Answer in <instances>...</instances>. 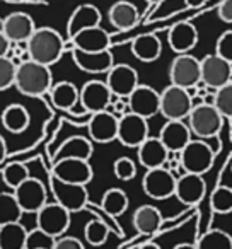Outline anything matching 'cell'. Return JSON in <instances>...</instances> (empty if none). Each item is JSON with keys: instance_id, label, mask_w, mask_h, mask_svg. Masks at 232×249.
<instances>
[{"instance_id": "obj_1", "label": "cell", "mask_w": 232, "mask_h": 249, "mask_svg": "<svg viewBox=\"0 0 232 249\" xmlns=\"http://www.w3.org/2000/svg\"><path fill=\"white\" fill-rule=\"evenodd\" d=\"M65 50L67 45L65 39L62 38V35L56 29L48 28V26L36 28L33 36L28 39L29 58L38 63H43L46 67H52L56 62H60Z\"/></svg>"}, {"instance_id": "obj_2", "label": "cell", "mask_w": 232, "mask_h": 249, "mask_svg": "<svg viewBox=\"0 0 232 249\" xmlns=\"http://www.w3.org/2000/svg\"><path fill=\"white\" fill-rule=\"evenodd\" d=\"M53 86V75L50 67L38 63L35 60H24L16 70L14 87L28 97H41L50 92Z\"/></svg>"}, {"instance_id": "obj_3", "label": "cell", "mask_w": 232, "mask_h": 249, "mask_svg": "<svg viewBox=\"0 0 232 249\" xmlns=\"http://www.w3.org/2000/svg\"><path fill=\"white\" fill-rule=\"evenodd\" d=\"M225 118L218 113V109L214 104H196L193 106L191 113L188 114V126L191 133L196 135L198 139L207 140L214 139L222 132Z\"/></svg>"}, {"instance_id": "obj_4", "label": "cell", "mask_w": 232, "mask_h": 249, "mask_svg": "<svg viewBox=\"0 0 232 249\" xmlns=\"http://www.w3.org/2000/svg\"><path fill=\"white\" fill-rule=\"evenodd\" d=\"M179 160L184 173L201 174L203 176L214 166L215 150L208 145V142H205L201 139L190 140L188 145L179 152Z\"/></svg>"}, {"instance_id": "obj_5", "label": "cell", "mask_w": 232, "mask_h": 249, "mask_svg": "<svg viewBox=\"0 0 232 249\" xmlns=\"http://www.w3.org/2000/svg\"><path fill=\"white\" fill-rule=\"evenodd\" d=\"M193 109V97L188 89L178 86H169L161 92V111L166 120H186Z\"/></svg>"}, {"instance_id": "obj_6", "label": "cell", "mask_w": 232, "mask_h": 249, "mask_svg": "<svg viewBox=\"0 0 232 249\" xmlns=\"http://www.w3.org/2000/svg\"><path fill=\"white\" fill-rule=\"evenodd\" d=\"M169 80L173 86L191 89L198 87L201 82L200 60L190 53H181L169 65Z\"/></svg>"}, {"instance_id": "obj_7", "label": "cell", "mask_w": 232, "mask_h": 249, "mask_svg": "<svg viewBox=\"0 0 232 249\" xmlns=\"http://www.w3.org/2000/svg\"><path fill=\"white\" fill-rule=\"evenodd\" d=\"M201 70V86L208 87L212 90L220 89L222 86L232 80V63L218 56L217 53L205 55L200 60Z\"/></svg>"}, {"instance_id": "obj_8", "label": "cell", "mask_w": 232, "mask_h": 249, "mask_svg": "<svg viewBox=\"0 0 232 249\" xmlns=\"http://www.w3.org/2000/svg\"><path fill=\"white\" fill-rule=\"evenodd\" d=\"M50 188H52V195L55 196L56 203L67 208L70 213L84 210L87 200H89V193H87V188L84 184L65 183V181H60L55 176H52L50 178Z\"/></svg>"}, {"instance_id": "obj_9", "label": "cell", "mask_w": 232, "mask_h": 249, "mask_svg": "<svg viewBox=\"0 0 232 249\" xmlns=\"http://www.w3.org/2000/svg\"><path fill=\"white\" fill-rule=\"evenodd\" d=\"M70 215L72 213L56 201L46 203L41 210L36 212V227L55 239L62 237L70 227Z\"/></svg>"}, {"instance_id": "obj_10", "label": "cell", "mask_w": 232, "mask_h": 249, "mask_svg": "<svg viewBox=\"0 0 232 249\" xmlns=\"http://www.w3.org/2000/svg\"><path fill=\"white\" fill-rule=\"evenodd\" d=\"M143 193L152 200H167L174 196L176 190V176L166 167H156V169H147L142 179Z\"/></svg>"}, {"instance_id": "obj_11", "label": "cell", "mask_w": 232, "mask_h": 249, "mask_svg": "<svg viewBox=\"0 0 232 249\" xmlns=\"http://www.w3.org/2000/svg\"><path fill=\"white\" fill-rule=\"evenodd\" d=\"M52 176H55L56 179L65 181V183L72 184H87L92 181L94 171L92 166L89 164V160L84 159H56L53 164Z\"/></svg>"}, {"instance_id": "obj_12", "label": "cell", "mask_w": 232, "mask_h": 249, "mask_svg": "<svg viewBox=\"0 0 232 249\" xmlns=\"http://www.w3.org/2000/svg\"><path fill=\"white\" fill-rule=\"evenodd\" d=\"M14 196L18 200L19 207L22 208L24 213H35L41 210L48 203V193H46L45 184L36 178L29 176L24 183H21L14 191Z\"/></svg>"}, {"instance_id": "obj_13", "label": "cell", "mask_w": 232, "mask_h": 249, "mask_svg": "<svg viewBox=\"0 0 232 249\" xmlns=\"http://www.w3.org/2000/svg\"><path fill=\"white\" fill-rule=\"evenodd\" d=\"M149 135V121L135 113H126L118 120V140L122 145L137 149Z\"/></svg>"}, {"instance_id": "obj_14", "label": "cell", "mask_w": 232, "mask_h": 249, "mask_svg": "<svg viewBox=\"0 0 232 249\" xmlns=\"http://www.w3.org/2000/svg\"><path fill=\"white\" fill-rule=\"evenodd\" d=\"M106 84L111 94L116 97H126L139 86V73L128 63H114L106 73Z\"/></svg>"}, {"instance_id": "obj_15", "label": "cell", "mask_w": 232, "mask_h": 249, "mask_svg": "<svg viewBox=\"0 0 232 249\" xmlns=\"http://www.w3.org/2000/svg\"><path fill=\"white\" fill-rule=\"evenodd\" d=\"M111 99H113V94H111L107 84L103 80H89L80 87L79 103L87 114L106 111Z\"/></svg>"}, {"instance_id": "obj_16", "label": "cell", "mask_w": 232, "mask_h": 249, "mask_svg": "<svg viewBox=\"0 0 232 249\" xmlns=\"http://www.w3.org/2000/svg\"><path fill=\"white\" fill-rule=\"evenodd\" d=\"M118 120L120 118L109 111L89 114V121H87L89 139L96 143L114 142L118 137Z\"/></svg>"}, {"instance_id": "obj_17", "label": "cell", "mask_w": 232, "mask_h": 249, "mask_svg": "<svg viewBox=\"0 0 232 249\" xmlns=\"http://www.w3.org/2000/svg\"><path fill=\"white\" fill-rule=\"evenodd\" d=\"M130 113H135L139 116L149 118L159 114L161 111V92H157L154 87L139 84L132 94L128 96Z\"/></svg>"}, {"instance_id": "obj_18", "label": "cell", "mask_w": 232, "mask_h": 249, "mask_svg": "<svg viewBox=\"0 0 232 249\" xmlns=\"http://www.w3.org/2000/svg\"><path fill=\"white\" fill-rule=\"evenodd\" d=\"M207 195V181L201 174L183 173L179 178H176V190L174 196L183 205H198Z\"/></svg>"}, {"instance_id": "obj_19", "label": "cell", "mask_w": 232, "mask_h": 249, "mask_svg": "<svg viewBox=\"0 0 232 249\" xmlns=\"http://www.w3.org/2000/svg\"><path fill=\"white\" fill-rule=\"evenodd\" d=\"M73 63L86 73H107V70L114 65V58L111 50L104 52H82L72 48Z\"/></svg>"}, {"instance_id": "obj_20", "label": "cell", "mask_w": 232, "mask_h": 249, "mask_svg": "<svg viewBox=\"0 0 232 249\" xmlns=\"http://www.w3.org/2000/svg\"><path fill=\"white\" fill-rule=\"evenodd\" d=\"M0 29L11 43H28V39L36 31V24L31 16L26 12H12L2 21Z\"/></svg>"}, {"instance_id": "obj_21", "label": "cell", "mask_w": 232, "mask_h": 249, "mask_svg": "<svg viewBox=\"0 0 232 249\" xmlns=\"http://www.w3.org/2000/svg\"><path fill=\"white\" fill-rule=\"evenodd\" d=\"M159 139L169 152L179 154L191 140V130L183 120H167L161 128Z\"/></svg>"}, {"instance_id": "obj_22", "label": "cell", "mask_w": 232, "mask_h": 249, "mask_svg": "<svg viewBox=\"0 0 232 249\" xmlns=\"http://www.w3.org/2000/svg\"><path fill=\"white\" fill-rule=\"evenodd\" d=\"M70 45L72 48L82 50V52H104V50H109L111 36L101 26H94V28L77 33L70 39Z\"/></svg>"}, {"instance_id": "obj_23", "label": "cell", "mask_w": 232, "mask_h": 249, "mask_svg": "<svg viewBox=\"0 0 232 249\" xmlns=\"http://www.w3.org/2000/svg\"><path fill=\"white\" fill-rule=\"evenodd\" d=\"M101 11L92 4H82L79 7L73 9L70 14L69 22H67V36L72 39L77 33L84 31V29L94 28V26H101Z\"/></svg>"}, {"instance_id": "obj_24", "label": "cell", "mask_w": 232, "mask_h": 249, "mask_svg": "<svg viewBox=\"0 0 232 249\" xmlns=\"http://www.w3.org/2000/svg\"><path fill=\"white\" fill-rule=\"evenodd\" d=\"M137 156H139L140 166H143L145 169H156V167H164L169 150L164 147L159 137H147L137 147Z\"/></svg>"}, {"instance_id": "obj_25", "label": "cell", "mask_w": 232, "mask_h": 249, "mask_svg": "<svg viewBox=\"0 0 232 249\" xmlns=\"http://www.w3.org/2000/svg\"><path fill=\"white\" fill-rule=\"evenodd\" d=\"M167 43L178 55L190 53L198 45V29L191 22H178L167 33Z\"/></svg>"}, {"instance_id": "obj_26", "label": "cell", "mask_w": 232, "mask_h": 249, "mask_svg": "<svg viewBox=\"0 0 232 249\" xmlns=\"http://www.w3.org/2000/svg\"><path fill=\"white\" fill-rule=\"evenodd\" d=\"M139 9L133 2L128 0H118L107 11V19H109L111 26L118 31H128V29L135 28L139 22Z\"/></svg>"}, {"instance_id": "obj_27", "label": "cell", "mask_w": 232, "mask_h": 249, "mask_svg": "<svg viewBox=\"0 0 232 249\" xmlns=\"http://www.w3.org/2000/svg\"><path fill=\"white\" fill-rule=\"evenodd\" d=\"M50 99L55 107L67 113H75L77 106H79V97H80V89L75 84L69 82V80H62L56 82L50 89Z\"/></svg>"}, {"instance_id": "obj_28", "label": "cell", "mask_w": 232, "mask_h": 249, "mask_svg": "<svg viewBox=\"0 0 232 249\" xmlns=\"http://www.w3.org/2000/svg\"><path fill=\"white\" fill-rule=\"evenodd\" d=\"M132 224L139 234L152 235L162 225V215H161L159 208L154 205H142L133 212Z\"/></svg>"}, {"instance_id": "obj_29", "label": "cell", "mask_w": 232, "mask_h": 249, "mask_svg": "<svg viewBox=\"0 0 232 249\" xmlns=\"http://www.w3.org/2000/svg\"><path fill=\"white\" fill-rule=\"evenodd\" d=\"M92 152H94L92 140L82 135H73V137H69V139L58 147V150L55 152V160L69 159V157L70 159L89 160Z\"/></svg>"}, {"instance_id": "obj_30", "label": "cell", "mask_w": 232, "mask_h": 249, "mask_svg": "<svg viewBox=\"0 0 232 249\" xmlns=\"http://www.w3.org/2000/svg\"><path fill=\"white\" fill-rule=\"evenodd\" d=\"M132 53L137 60L143 63H152L162 53V43L152 33H147V35L137 36L132 41Z\"/></svg>"}, {"instance_id": "obj_31", "label": "cell", "mask_w": 232, "mask_h": 249, "mask_svg": "<svg viewBox=\"0 0 232 249\" xmlns=\"http://www.w3.org/2000/svg\"><path fill=\"white\" fill-rule=\"evenodd\" d=\"M0 121L4 124V128L11 133H22L31 123V116L29 111L26 109L22 104H9L2 114H0Z\"/></svg>"}, {"instance_id": "obj_32", "label": "cell", "mask_w": 232, "mask_h": 249, "mask_svg": "<svg viewBox=\"0 0 232 249\" xmlns=\"http://www.w3.org/2000/svg\"><path fill=\"white\" fill-rule=\"evenodd\" d=\"M28 229L21 222L0 225V249H26Z\"/></svg>"}, {"instance_id": "obj_33", "label": "cell", "mask_w": 232, "mask_h": 249, "mask_svg": "<svg viewBox=\"0 0 232 249\" xmlns=\"http://www.w3.org/2000/svg\"><path fill=\"white\" fill-rule=\"evenodd\" d=\"M128 195L120 188H109L106 193L103 195L101 200V210L104 213L111 215V217H120L126 212L128 208Z\"/></svg>"}, {"instance_id": "obj_34", "label": "cell", "mask_w": 232, "mask_h": 249, "mask_svg": "<svg viewBox=\"0 0 232 249\" xmlns=\"http://www.w3.org/2000/svg\"><path fill=\"white\" fill-rule=\"evenodd\" d=\"M22 213L14 193H0V225L21 222Z\"/></svg>"}, {"instance_id": "obj_35", "label": "cell", "mask_w": 232, "mask_h": 249, "mask_svg": "<svg viewBox=\"0 0 232 249\" xmlns=\"http://www.w3.org/2000/svg\"><path fill=\"white\" fill-rule=\"evenodd\" d=\"M196 249H232V237L225 231L212 229L198 239Z\"/></svg>"}, {"instance_id": "obj_36", "label": "cell", "mask_w": 232, "mask_h": 249, "mask_svg": "<svg viewBox=\"0 0 232 249\" xmlns=\"http://www.w3.org/2000/svg\"><path fill=\"white\" fill-rule=\"evenodd\" d=\"M210 207L215 213L227 215L232 212V188L217 186L210 195Z\"/></svg>"}, {"instance_id": "obj_37", "label": "cell", "mask_w": 232, "mask_h": 249, "mask_svg": "<svg viewBox=\"0 0 232 249\" xmlns=\"http://www.w3.org/2000/svg\"><path fill=\"white\" fill-rule=\"evenodd\" d=\"M107 235H109V227L103 220H90L84 227V237L94 248L103 246L107 241Z\"/></svg>"}, {"instance_id": "obj_38", "label": "cell", "mask_w": 232, "mask_h": 249, "mask_svg": "<svg viewBox=\"0 0 232 249\" xmlns=\"http://www.w3.org/2000/svg\"><path fill=\"white\" fill-rule=\"evenodd\" d=\"M29 178V169L22 162H12L2 171V179L12 191Z\"/></svg>"}, {"instance_id": "obj_39", "label": "cell", "mask_w": 232, "mask_h": 249, "mask_svg": "<svg viewBox=\"0 0 232 249\" xmlns=\"http://www.w3.org/2000/svg\"><path fill=\"white\" fill-rule=\"evenodd\" d=\"M214 106L218 109V113L227 120H232V80L220 89L215 90Z\"/></svg>"}, {"instance_id": "obj_40", "label": "cell", "mask_w": 232, "mask_h": 249, "mask_svg": "<svg viewBox=\"0 0 232 249\" xmlns=\"http://www.w3.org/2000/svg\"><path fill=\"white\" fill-rule=\"evenodd\" d=\"M18 65L11 56H0V92L14 87Z\"/></svg>"}, {"instance_id": "obj_41", "label": "cell", "mask_w": 232, "mask_h": 249, "mask_svg": "<svg viewBox=\"0 0 232 249\" xmlns=\"http://www.w3.org/2000/svg\"><path fill=\"white\" fill-rule=\"evenodd\" d=\"M56 239L50 234L43 232L41 229L35 227L33 231H28L26 237V249H53Z\"/></svg>"}, {"instance_id": "obj_42", "label": "cell", "mask_w": 232, "mask_h": 249, "mask_svg": "<svg viewBox=\"0 0 232 249\" xmlns=\"http://www.w3.org/2000/svg\"><path fill=\"white\" fill-rule=\"evenodd\" d=\"M113 173L120 181H132L137 176V164L130 157H120L114 160Z\"/></svg>"}, {"instance_id": "obj_43", "label": "cell", "mask_w": 232, "mask_h": 249, "mask_svg": "<svg viewBox=\"0 0 232 249\" xmlns=\"http://www.w3.org/2000/svg\"><path fill=\"white\" fill-rule=\"evenodd\" d=\"M215 53L224 60H227L229 63H232V29L224 31L218 36L217 45H215Z\"/></svg>"}, {"instance_id": "obj_44", "label": "cell", "mask_w": 232, "mask_h": 249, "mask_svg": "<svg viewBox=\"0 0 232 249\" xmlns=\"http://www.w3.org/2000/svg\"><path fill=\"white\" fill-rule=\"evenodd\" d=\"M53 249H86V248H84V242L80 239L73 237V235H62V237H56Z\"/></svg>"}, {"instance_id": "obj_45", "label": "cell", "mask_w": 232, "mask_h": 249, "mask_svg": "<svg viewBox=\"0 0 232 249\" xmlns=\"http://www.w3.org/2000/svg\"><path fill=\"white\" fill-rule=\"evenodd\" d=\"M217 14L220 18V21L232 24V0H222L220 4H218Z\"/></svg>"}, {"instance_id": "obj_46", "label": "cell", "mask_w": 232, "mask_h": 249, "mask_svg": "<svg viewBox=\"0 0 232 249\" xmlns=\"http://www.w3.org/2000/svg\"><path fill=\"white\" fill-rule=\"evenodd\" d=\"M11 46H12V43L9 41V38L4 35V31L0 29V56H9Z\"/></svg>"}, {"instance_id": "obj_47", "label": "cell", "mask_w": 232, "mask_h": 249, "mask_svg": "<svg viewBox=\"0 0 232 249\" xmlns=\"http://www.w3.org/2000/svg\"><path fill=\"white\" fill-rule=\"evenodd\" d=\"M7 157V142L2 135H0V164L4 162V159Z\"/></svg>"}, {"instance_id": "obj_48", "label": "cell", "mask_w": 232, "mask_h": 249, "mask_svg": "<svg viewBox=\"0 0 232 249\" xmlns=\"http://www.w3.org/2000/svg\"><path fill=\"white\" fill-rule=\"evenodd\" d=\"M205 2H207V0H184V5L190 9H198V7H201Z\"/></svg>"}, {"instance_id": "obj_49", "label": "cell", "mask_w": 232, "mask_h": 249, "mask_svg": "<svg viewBox=\"0 0 232 249\" xmlns=\"http://www.w3.org/2000/svg\"><path fill=\"white\" fill-rule=\"evenodd\" d=\"M139 249H162L159 244H156V242H145V244H142Z\"/></svg>"}, {"instance_id": "obj_50", "label": "cell", "mask_w": 232, "mask_h": 249, "mask_svg": "<svg viewBox=\"0 0 232 249\" xmlns=\"http://www.w3.org/2000/svg\"><path fill=\"white\" fill-rule=\"evenodd\" d=\"M173 249H196V244H188V242H181V244L174 246Z\"/></svg>"}, {"instance_id": "obj_51", "label": "cell", "mask_w": 232, "mask_h": 249, "mask_svg": "<svg viewBox=\"0 0 232 249\" xmlns=\"http://www.w3.org/2000/svg\"><path fill=\"white\" fill-rule=\"evenodd\" d=\"M147 4H162L164 0H145Z\"/></svg>"}]
</instances>
